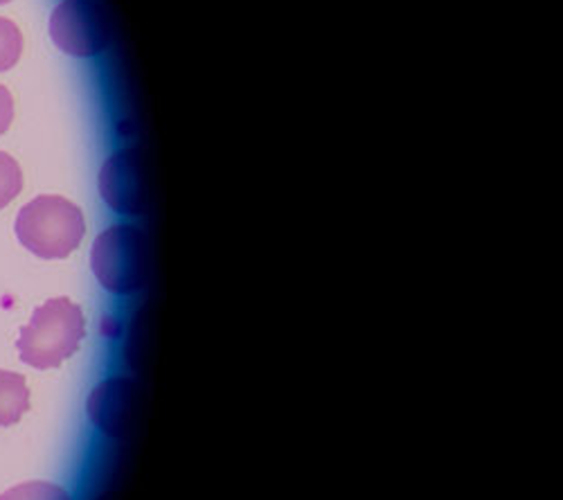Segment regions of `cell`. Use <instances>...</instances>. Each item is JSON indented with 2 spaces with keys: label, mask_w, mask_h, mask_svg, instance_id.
Returning a JSON list of instances; mask_svg holds the SVG:
<instances>
[{
  "label": "cell",
  "mask_w": 563,
  "mask_h": 500,
  "mask_svg": "<svg viewBox=\"0 0 563 500\" xmlns=\"http://www.w3.org/2000/svg\"><path fill=\"white\" fill-rule=\"evenodd\" d=\"M86 323L81 309L68 298L43 302L21 330L16 349L25 366L36 370L59 368L81 345Z\"/></svg>",
  "instance_id": "6da1fadb"
},
{
  "label": "cell",
  "mask_w": 563,
  "mask_h": 500,
  "mask_svg": "<svg viewBox=\"0 0 563 500\" xmlns=\"http://www.w3.org/2000/svg\"><path fill=\"white\" fill-rule=\"evenodd\" d=\"M84 235L86 221L81 210L64 197H36L16 216L19 242L43 259L68 257L77 251Z\"/></svg>",
  "instance_id": "7a4b0ae2"
},
{
  "label": "cell",
  "mask_w": 563,
  "mask_h": 500,
  "mask_svg": "<svg viewBox=\"0 0 563 500\" xmlns=\"http://www.w3.org/2000/svg\"><path fill=\"white\" fill-rule=\"evenodd\" d=\"M150 240L145 231L131 223H115L98 235L90 253V266L98 282L115 293L131 296L150 278Z\"/></svg>",
  "instance_id": "3957f363"
},
{
  "label": "cell",
  "mask_w": 563,
  "mask_h": 500,
  "mask_svg": "<svg viewBox=\"0 0 563 500\" xmlns=\"http://www.w3.org/2000/svg\"><path fill=\"white\" fill-rule=\"evenodd\" d=\"M48 27L57 48L79 59L102 55L111 43V23L98 0H62Z\"/></svg>",
  "instance_id": "277c9868"
},
{
  "label": "cell",
  "mask_w": 563,
  "mask_h": 500,
  "mask_svg": "<svg viewBox=\"0 0 563 500\" xmlns=\"http://www.w3.org/2000/svg\"><path fill=\"white\" fill-rule=\"evenodd\" d=\"M100 195L120 214H140L147 205V171L137 149L113 154L100 171Z\"/></svg>",
  "instance_id": "5b68a950"
},
{
  "label": "cell",
  "mask_w": 563,
  "mask_h": 500,
  "mask_svg": "<svg viewBox=\"0 0 563 500\" xmlns=\"http://www.w3.org/2000/svg\"><path fill=\"white\" fill-rule=\"evenodd\" d=\"M137 388L131 379L102 381L88 397V418L104 435L124 437L135 420Z\"/></svg>",
  "instance_id": "8992f818"
},
{
  "label": "cell",
  "mask_w": 563,
  "mask_h": 500,
  "mask_svg": "<svg viewBox=\"0 0 563 500\" xmlns=\"http://www.w3.org/2000/svg\"><path fill=\"white\" fill-rule=\"evenodd\" d=\"M30 408V390L19 373L0 370V429L14 426Z\"/></svg>",
  "instance_id": "52a82bcc"
},
{
  "label": "cell",
  "mask_w": 563,
  "mask_h": 500,
  "mask_svg": "<svg viewBox=\"0 0 563 500\" xmlns=\"http://www.w3.org/2000/svg\"><path fill=\"white\" fill-rule=\"evenodd\" d=\"M0 500H73V496L55 482L32 480L3 491L0 493Z\"/></svg>",
  "instance_id": "ba28073f"
},
{
  "label": "cell",
  "mask_w": 563,
  "mask_h": 500,
  "mask_svg": "<svg viewBox=\"0 0 563 500\" xmlns=\"http://www.w3.org/2000/svg\"><path fill=\"white\" fill-rule=\"evenodd\" d=\"M23 53V34L19 25L0 19V73L14 68Z\"/></svg>",
  "instance_id": "9c48e42d"
},
{
  "label": "cell",
  "mask_w": 563,
  "mask_h": 500,
  "mask_svg": "<svg viewBox=\"0 0 563 500\" xmlns=\"http://www.w3.org/2000/svg\"><path fill=\"white\" fill-rule=\"evenodd\" d=\"M23 188V174L19 163L5 154L0 152V210L8 208L21 192Z\"/></svg>",
  "instance_id": "30bf717a"
},
{
  "label": "cell",
  "mask_w": 563,
  "mask_h": 500,
  "mask_svg": "<svg viewBox=\"0 0 563 500\" xmlns=\"http://www.w3.org/2000/svg\"><path fill=\"white\" fill-rule=\"evenodd\" d=\"M14 122V100L5 86H0V135H3Z\"/></svg>",
  "instance_id": "8fae6325"
},
{
  "label": "cell",
  "mask_w": 563,
  "mask_h": 500,
  "mask_svg": "<svg viewBox=\"0 0 563 500\" xmlns=\"http://www.w3.org/2000/svg\"><path fill=\"white\" fill-rule=\"evenodd\" d=\"M5 3H10V0H0V5H5Z\"/></svg>",
  "instance_id": "7c38bea8"
}]
</instances>
